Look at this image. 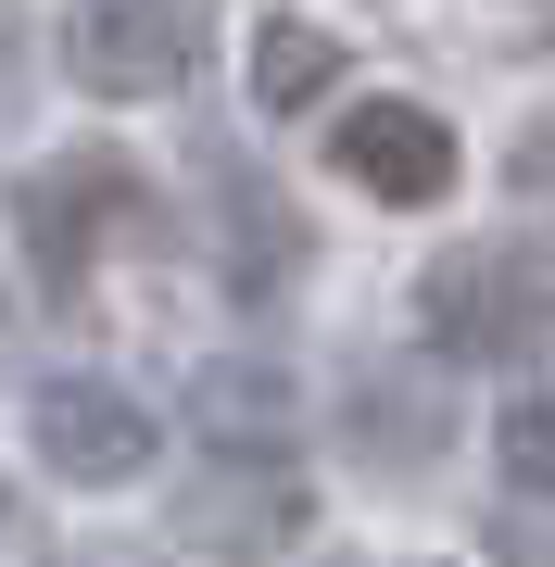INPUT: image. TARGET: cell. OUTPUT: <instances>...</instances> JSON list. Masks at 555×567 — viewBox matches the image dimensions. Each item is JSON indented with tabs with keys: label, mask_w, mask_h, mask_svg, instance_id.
<instances>
[{
	"label": "cell",
	"mask_w": 555,
	"mask_h": 567,
	"mask_svg": "<svg viewBox=\"0 0 555 567\" xmlns=\"http://www.w3.org/2000/svg\"><path fill=\"white\" fill-rule=\"evenodd\" d=\"M417 328H430L442 365H517V353L555 341V278L505 240H467L417 278Z\"/></svg>",
	"instance_id": "cell-1"
},
{
	"label": "cell",
	"mask_w": 555,
	"mask_h": 567,
	"mask_svg": "<svg viewBox=\"0 0 555 567\" xmlns=\"http://www.w3.org/2000/svg\"><path fill=\"white\" fill-rule=\"evenodd\" d=\"M203 39H215L203 0H76L63 13V63L102 102H165V89H189Z\"/></svg>",
	"instance_id": "cell-2"
},
{
	"label": "cell",
	"mask_w": 555,
	"mask_h": 567,
	"mask_svg": "<svg viewBox=\"0 0 555 567\" xmlns=\"http://www.w3.org/2000/svg\"><path fill=\"white\" fill-rule=\"evenodd\" d=\"M25 442H39L51 480H76V492H114V480H140L152 466V404L140 391H114V379H51L39 404H25Z\"/></svg>",
	"instance_id": "cell-3"
},
{
	"label": "cell",
	"mask_w": 555,
	"mask_h": 567,
	"mask_svg": "<svg viewBox=\"0 0 555 567\" xmlns=\"http://www.w3.org/2000/svg\"><path fill=\"white\" fill-rule=\"evenodd\" d=\"M329 152H341L353 189H379V203H442L454 189V126L430 102H353Z\"/></svg>",
	"instance_id": "cell-4"
},
{
	"label": "cell",
	"mask_w": 555,
	"mask_h": 567,
	"mask_svg": "<svg viewBox=\"0 0 555 567\" xmlns=\"http://www.w3.org/2000/svg\"><path fill=\"white\" fill-rule=\"evenodd\" d=\"M126 203H140V189H126L102 152H89V164H51V177H25V252H39V278L63 290V278L89 265V240H102V215H126Z\"/></svg>",
	"instance_id": "cell-5"
},
{
	"label": "cell",
	"mask_w": 555,
	"mask_h": 567,
	"mask_svg": "<svg viewBox=\"0 0 555 567\" xmlns=\"http://www.w3.org/2000/svg\"><path fill=\"white\" fill-rule=\"evenodd\" d=\"M329 76H341V39H316L304 13H278L266 39H253V102H266V114H304Z\"/></svg>",
	"instance_id": "cell-6"
},
{
	"label": "cell",
	"mask_w": 555,
	"mask_h": 567,
	"mask_svg": "<svg viewBox=\"0 0 555 567\" xmlns=\"http://www.w3.org/2000/svg\"><path fill=\"white\" fill-rule=\"evenodd\" d=\"M203 429L227 454H278V429H290V391L266 379V365H203Z\"/></svg>",
	"instance_id": "cell-7"
},
{
	"label": "cell",
	"mask_w": 555,
	"mask_h": 567,
	"mask_svg": "<svg viewBox=\"0 0 555 567\" xmlns=\"http://www.w3.org/2000/svg\"><path fill=\"white\" fill-rule=\"evenodd\" d=\"M493 454H505L517 492H555V391H517L505 429H493Z\"/></svg>",
	"instance_id": "cell-8"
},
{
	"label": "cell",
	"mask_w": 555,
	"mask_h": 567,
	"mask_svg": "<svg viewBox=\"0 0 555 567\" xmlns=\"http://www.w3.org/2000/svg\"><path fill=\"white\" fill-rule=\"evenodd\" d=\"M290 517H304V492H290V480H266V492L240 505V529H266V543H278ZM189 529H227V492H203V505H189Z\"/></svg>",
	"instance_id": "cell-9"
}]
</instances>
